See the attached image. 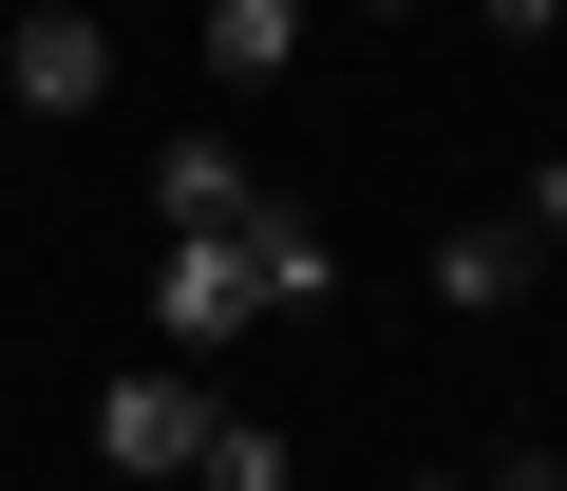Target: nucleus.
<instances>
[{
    "mask_svg": "<svg viewBox=\"0 0 567 491\" xmlns=\"http://www.w3.org/2000/svg\"><path fill=\"white\" fill-rule=\"evenodd\" d=\"M303 58V0H208V76H284Z\"/></svg>",
    "mask_w": 567,
    "mask_h": 491,
    "instance_id": "0eeeda50",
    "label": "nucleus"
},
{
    "mask_svg": "<svg viewBox=\"0 0 567 491\" xmlns=\"http://www.w3.org/2000/svg\"><path fill=\"white\" fill-rule=\"evenodd\" d=\"M246 208H265V189H246L227 133H171V152H152V227H171V245H227Z\"/></svg>",
    "mask_w": 567,
    "mask_h": 491,
    "instance_id": "7ed1b4c3",
    "label": "nucleus"
},
{
    "mask_svg": "<svg viewBox=\"0 0 567 491\" xmlns=\"http://www.w3.org/2000/svg\"><path fill=\"white\" fill-rule=\"evenodd\" d=\"M208 416H227L208 378H114V397H95V453H114L133 491H189V453H208Z\"/></svg>",
    "mask_w": 567,
    "mask_h": 491,
    "instance_id": "f257e3e1",
    "label": "nucleus"
},
{
    "mask_svg": "<svg viewBox=\"0 0 567 491\" xmlns=\"http://www.w3.org/2000/svg\"><path fill=\"white\" fill-rule=\"evenodd\" d=\"M189 491H284V435H265V416H208V453H189Z\"/></svg>",
    "mask_w": 567,
    "mask_h": 491,
    "instance_id": "6e6552de",
    "label": "nucleus"
},
{
    "mask_svg": "<svg viewBox=\"0 0 567 491\" xmlns=\"http://www.w3.org/2000/svg\"><path fill=\"white\" fill-rule=\"evenodd\" d=\"M152 322L208 359V341H246L265 322V284H246V245H171V265H152Z\"/></svg>",
    "mask_w": 567,
    "mask_h": 491,
    "instance_id": "39448f33",
    "label": "nucleus"
},
{
    "mask_svg": "<svg viewBox=\"0 0 567 491\" xmlns=\"http://www.w3.org/2000/svg\"><path fill=\"white\" fill-rule=\"evenodd\" d=\"M379 20H416V0H379Z\"/></svg>",
    "mask_w": 567,
    "mask_h": 491,
    "instance_id": "9b49d317",
    "label": "nucleus"
},
{
    "mask_svg": "<svg viewBox=\"0 0 567 491\" xmlns=\"http://www.w3.org/2000/svg\"><path fill=\"white\" fill-rule=\"evenodd\" d=\"M529 265H548L529 227H454V245H435V303H454V322H492V303H511Z\"/></svg>",
    "mask_w": 567,
    "mask_h": 491,
    "instance_id": "423d86ee",
    "label": "nucleus"
},
{
    "mask_svg": "<svg viewBox=\"0 0 567 491\" xmlns=\"http://www.w3.org/2000/svg\"><path fill=\"white\" fill-rule=\"evenodd\" d=\"M227 245H246V284H265V322H322V303H341V245H322L303 208H284V189H265V208H246Z\"/></svg>",
    "mask_w": 567,
    "mask_h": 491,
    "instance_id": "20e7f679",
    "label": "nucleus"
},
{
    "mask_svg": "<svg viewBox=\"0 0 567 491\" xmlns=\"http://www.w3.org/2000/svg\"><path fill=\"white\" fill-rule=\"evenodd\" d=\"M548 20H567V0H492V39H548Z\"/></svg>",
    "mask_w": 567,
    "mask_h": 491,
    "instance_id": "9d476101",
    "label": "nucleus"
},
{
    "mask_svg": "<svg viewBox=\"0 0 567 491\" xmlns=\"http://www.w3.org/2000/svg\"><path fill=\"white\" fill-rule=\"evenodd\" d=\"M416 491H454V472H416Z\"/></svg>",
    "mask_w": 567,
    "mask_h": 491,
    "instance_id": "f8f14e48",
    "label": "nucleus"
},
{
    "mask_svg": "<svg viewBox=\"0 0 567 491\" xmlns=\"http://www.w3.org/2000/svg\"><path fill=\"white\" fill-rule=\"evenodd\" d=\"M511 227H529V245H567V152L529 170V208H511Z\"/></svg>",
    "mask_w": 567,
    "mask_h": 491,
    "instance_id": "1a4fd4ad",
    "label": "nucleus"
},
{
    "mask_svg": "<svg viewBox=\"0 0 567 491\" xmlns=\"http://www.w3.org/2000/svg\"><path fill=\"white\" fill-rule=\"evenodd\" d=\"M0 95H20V114H95V95H114V39L76 20V0H39V20L0 39Z\"/></svg>",
    "mask_w": 567,
    "mask_h": 491,
    "instance_id": "f03ea898",
    "label": "nucleus"
}]
</instances>
